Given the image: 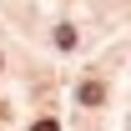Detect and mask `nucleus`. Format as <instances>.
I'll return each mask as SVG.
<instances>
[{
  "label": "nucleus",
  "instance_id": "obj_1",
  "mask_svg": "<svg viewBox=\"0 0 131 131\" xmlns=\"http://www.w3.org/2000/svg\"><path fill=\"white\" fill-rule=\"evenodd\" d=\"M101 101H106V86H101V81H86L81 86V106H101Z\"/></svg>",
  "mask_w": 131,
  "mask_h": 131
},
{
  "label": "nucleus",
  "instance_id": "obj_2",
  "mask_svg": "<svg viewBox=\"0 0 131 131\" xmlns=\"http://www.w3.org/2000/svg\"><path fill=\"white\" fill-rule=\"evenodd\" d=\"M56 46L71 50V46H76V30H71V25H61V30H56Z\"/></svg>",
  "mask_w": 131,
  "mask_h": 131
},
{
  "label": "nucleus",
  "instance_id": "obj_3",
  "mask_svg": "<svg viewBox=\"0 0 131 131\" xmlns=\"http://www.w3.org/2000/svg\"><path fill=\"white\" fill-rule=\"evenodd\" d=\"M30 131H61V126H56V121H35Z\"/></svg>",
  "mask_w": 131,
  "mask_h": 131
}]
</instances>
